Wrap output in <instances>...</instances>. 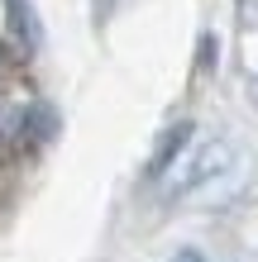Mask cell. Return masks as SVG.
I'll return each instance as SVG.
<instances>
[{
	"instance_id": "1",
	"label": "cell",
	"mask_w": 258,
	"mask_h": 262,
	"mask_svg": "<svg viewBox=\"0 0 258 262\" xmlns=\"http://www.w3.org/2000/svg\"><path fill=\"white\" fill-rule=\"evenodd\" d=\"M5 24H10V38H14V48H19V57H34L38 43H43L34 5H29V0H5Z\"/></svg>"
},
{
	"instance_id": "2",
	"label": "cell",
	"mask_w": 258,
	"mask_h": 262,
	"mask_svg": "<svg viewBox=\"0 0 258 262\" xmlns=\"http://www.w3.org/2000/svg\"><path fill=\"white\" fill-rule=\"evenodd\" d=\"M187 138H191V124L187 119H177V124H168L158 134V148H153V158H148V177H163L168 167L177 162V152L187 148Z\"/></svg>"
},
{
	"instance_id": "3",
	"label": "cell",
	"mask_w": 258,
	"mask_h": 262,
	"mask_svg": "<svg viewBox=\"0 0 258 262\" xmlns=\"http://www.w3.org/2000/svg\"><path fill=\"white\" fill-rule=\"evenodd\" d=\"M225 162H230V148H225V143H210V148L201 152V158L191 162V172L177 181V191H191V186H201V181H210V177H215Z\"/></svg>"
},
{
	"instance_id": "4",
	"label": "cell",
	"mask_w": 258,
	"mask_h": 262,
	"mask_svg": "<svg viewBox=\"0 0 258 262\" xmlns=\"http://www.w3.org/2000/svg\"><path fill=\"white\" fill-rule=\"evenodd\" d=\"M172 262H206V257H201V253H196V248H182V253H177Z\"/></svg>"
}]
</instances>
